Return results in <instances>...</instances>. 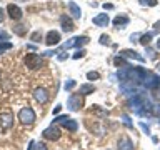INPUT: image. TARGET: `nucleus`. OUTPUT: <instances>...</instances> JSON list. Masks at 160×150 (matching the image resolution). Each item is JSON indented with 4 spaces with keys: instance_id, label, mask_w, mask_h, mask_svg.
I'll use <instances>...</instances> for the list:
<instances>
[{
    "instance_id": "27",
    "label": "nucleus",
    "mask_w": 160,
    "mask_h": 150,
    "mask_svg": "<svg viewBox=\"0 0 160 150\" xmlns=\"http://www.w3.org/2000/svg\"><path fill=\"white\" fill-rule=\"evenodd\" d=\"M75 80H68V82H65V90H72L73 87H75Z\"/></svg>"
},
{
    "instance_id": "34",
    "label": "nucleus",
    "mask_w": 160,
    "mask_h": 150,
    "mask_svg": "<svg viewBox=\"0 0 160 150\" xmlns=\"http://www.w3.org/2000/svg\"><path fill=\"white\" fill-rule=\"evenodd\" d=\"M103 8H105V10H112L113 5H112V3H103Z\"/></svg>"
},
{
    "instance_id": "19",
    "label": "nucleus",
    "mask_w": 160,
    "mask_h": 150,
    "mask_svg": "<svg viewBox=\"0 0 160 150\" xmlns=\"http://www.w3.org/2000/svg\"><path fill=\"white\" fill-rule=\"evenodd\" d=\"M95 92V87L92 83H83V85H80V93L82 95H90V93H93Z\"/></svg>"
},
{
    "instance_id": "2",
    "label": "nucleus",
    "mask_w": 160,
    "mask_h": 150,
    "mask_svg": "<svg viewBox=\"0 0 160 150\" xmlns=\"http://www.w3.org/2000/svg\"><path fill=\"white\" fill-rule=\"evenodd\" d=\"M67 107H68V110H72V112H78V110L83 107L82 93H72V95H70L68 102H67Z\"/></svg>"
},
{
    "instance_id": "24",
    "label": "nucleus",
    "mask_w": 160,
    "mask_h": 150,
    "mask_svg": "<svg viewBox=\"0 0 160 150\" xmlns=\"http://www.w3.org/2000/svg\"><path fill=\"white\" fill-rule=\"evenodd\" d=\"M87 78L88 80H98L100 78V73L98 72H88L87 73Z\"/></svg>"
},
{
    "instance_id": "6",
    "label": "nucleus",
    "mask_w": 160,
    "mask_h": 150,
    "mask_svg": "<svg viewBox=\"0 0 160 150\" xmlns=\"http://www.w3.org/2000/svg\"><path fill=\"white\" fill-rule=\"evenodd\" d=\"M88 43V37L87 35H82V37H73L72 40H68L67 43L63 45V48L67 50V48H80V47H83V45H87Z\"/></svg>"
},
{
    "instance_id": "44",
    "label": "nucleus",
    "mask_w": 160,
    "mask_h": 150,
    "mask_svg": "<svg viewBox=\"0 0 160 150\" xmlns=\"http://www.w3.org/2000/svg\"><path fill=\"white\" fill-rule=\"evenodd\" d=\"M0 77H2V75H0Z\"/></svg>"
},
{
    "instance_id": "33",
    "label": "nucleus",
    "mask_w": 160,
    "mask_h": 150,
    "mask_svg": "<svg viewBox=\"0 0 160 150\" xmlns=\"http://www.w3.org/2000/svg\"><path fill=\"white\" fill-rule=\"evenodd\" d=\"M138 37H140L138 33H135V35H130V42H138V40H137Z\"/></svg>"
},
{
    "instance_id": "30",
    "label": "nucleus",
    "mask_w": 160,
    "mask_h": 150,
    "mask_svg": "<svg viewBox=\"0 0 160 150\" xmlns=\"http://www.w3.org/2000/svg\"><path fill=\"white\" fill-rule=\"evenodd\" d=\"M12 47V43H8V42H3V43H0V52H3V50H7Z\"/></svg>"
},
{
    "instance_id": "22",
    "label": "nucleus",
    "mask_w": 160,
    "mask_h": 150,
    "mask_svg": "<svg viewBox=\"0 0 160 150\" xmlns=\"http://www.w3.org/2000/svg\"><path fill=\"white\" fill-rule=\"evenodd\" d=\"M30 40H32L33 43H40V42H42V32H38V30H37V32H33L32 35H30Z\"/></svg>"
},
{
    "instance_id": "26",
    "label": "nucleus",
    "mask_w": 160,
    "mask_h": 150,
    "mask_svg": "<svg viewBox=\"0 0 160 150\" xmlns=\"http://www.w3.org/2000/svg\"><path fill=\"white\" fill-rule=\"evenodd\" d=\"M100 43L102 45H110V37L108 35H102V37H100Z\"/></svg>"
},
{
    "instance_id": "11",
    "label": "nucleus",
    "mask_w": 160,
    "mask_h": 150,
    "mask_svg": "<svg viewBox=\"0 0 160 150\" xmlns=\"http://www.w3.org/2000/svg\"><path fill=\"white\" fill-rule=\"evenodd\" d=\"M120 55L122 57H127V58H133V60H137V62H145V58L140 55L137 50H132V48H125L120 52Z\"/></svg>"
},
{
    "instance_id": "5",
    "label": "nucleus",
    "mask_w": 160,
    "mask_h": 150,
    "mask_svg": "<svg viewBox=\"0 0 160 150\" xmlns=\"http://www.w3.org/2000/svg\"><path fill=\"white\" fill-rule=\"evenodd\" d=\"M143 85L148 90L158 88L160 87V77L157 73H153V72H147V75H145V78H143Z\"/></svg>"
},
{
    "instance_id": "1",
    "label": "nucleus",
    "mask_w": 160,
    "mask_h": 150,
    "mask_svg": "<svg viewBox=\"0 0 160 150\" xmlns=\"http://www.w3.org/2000/svg\"><path fill=\"white\" fill-rule=\"evenodd\" d=\"M53 123H60V125H63V127L67 128L68 132H77V128H78V123H77V120H73V118H68L67 115H58V117H55Z\"/></svg>"
},
{
    "instance_id": "43",
    "label": "nucleus",
    "mask_w": 160,
    "mask_h": 150,
    "mask_svg": "<svg viewBox=\"0 0 160 150\" xmlns=\"http://www.w3.org/2000/svg\"><path fill=\"white\" fill-rule=\"evenodd\" d=\"M158 90H160V87H158Z\"/></svg>"
},
{
    "instance_id": "23",
    "label": "nucleus",
    "mask_w": 160,
    "mask_h": 150,
    "mask_svg": "<svg viewBox=\"0 0 160 150\" xmlns=\"http://www.w3.org/2000/svg\"><path fill=\"white\" fill-rule=\"evenodd\" d=\"M122 122H123L125 125H127L128 128H133V123L130 122V117H128V115H122Z\"/></svg>"
},
{
    "instance_id": "36",
    "label": "nucleus",
    "mask_w": 160,
    "mask_h": 150,
    "mask_svg": "<svg viewBox=\"0 0 160 150\" xmlns=\"http://www.w3.org/2000/svg\"><path fill=\"white\" fill-rule=\"evenodd\" d=\"M33 148H35V142H33V140H32V142L28 143V148H27V150H33Z\"/></svg>"
},
{
    "instance_id": "13",
    "label": "nucleus",
    "mask_w": 160,
    "mask_h": 150,
    "mask_svg": "<svg viewBox=\"0 0 160 150\" xmlns=\"http://www.w3.org/2000/svg\"><path fill=\"white\" fill-rule=\"evenodd\" d=\"M93 25H97V27H107L110 18H108V13H98L97 17H93Z\"/></svg>"
},
{
    "instance_id": "8",
    "label": "nucleus",
    "mask_w": 160,
    "mask_h": 150,
    "mask_svg": "<svg viewBox=\"0 0 160 150\" xmlns=\"http://www.w3.org/2000/svg\"><path fill=\"white\" fill-rule=\"evenodd\" d=\"M60 25H62V30L67 32V33H70V32L75 30V25H73L72 18H70L68 15H62V17H60Z\"/></svg>"
},
{
    "instance_id": "21",
    "label": "nucleus",
    "mask_w": 160,
    "mask_h": 150,
    "mask_svg": "<svg viewBox=\"0 0 160 150\" xmlns=\"http://www.w3.org/2000/svg\"><path fill=\"white\" fill-rule=\"evenodd\" d=\"M13 32L17 35H25L27 33V25H13Z\"/></svg>"
},
{
    "instance_id": "38",
    "label": "nucleus",
    "mask_w": 160,
    "mask_h": 150,
    "mask_svg": "<svg viewBox=\"0 0 160 150\" xmlns=\"http://www.w3.org/2000/svg\"><path fill=\"white\" fill-rule=\"evenodd\" d=\"M153 27H155V30H160V20H158V22H155V23H153Z\"/></svg>"
},
{
    "instance_id": "31",
    "label": "nucleus",
    "mask_w": 160,
    "mask_h": 150,
    "mask_svg": "<svg viewBox=\"0 0 160 150\" xmlns=\"http://www.w3.org/2000/svg\"><path fill=\"white\" fill-rule=\"evenodd\" d=\"M35 150H47V145H45V143H37V142H35Z\"/></svg>"
},
{
    "instance_id": "15",
    "label": "nucleus",
    "mask_w": 160,
    "mask_h": 150,
    "mask_svg": "<svg viewBox=\"0 0 160 150\" xmlns=\"http://www.w3.org/2000/svg\"><path fill=\"white\" fill-rule=\"evenodd\" d=\"M128 22H130V20H128L127 15H117V17L113 18V25L117 28H123L125 25H128Z\"/></svg>"
},
{
    "instance_id": "39",
    "label": "nucleus",
    "mask_w": 160,
    "mask_h": 150,
    "mask_svg": "<svg viewBox=\"0 0 160 150\" xmlns=\"http://www.w3.org/2000/svg\"><path fill=\"white\" fill-rule=\"evenodd\" d=\"M157 47H158V50H160V38L157 40Z\"/></svg>"
},
{
    "instance_id": "3",
    "label": "nucleus",
    "mask_w": 160,
    "mask_h": 150,
    "mask_svg": "<svg viewBox=\"0 0 160 150\" xmlns=\"http://www.w3.org/2000/svg\"><path fill=\"white\" fill-rule=\"evenodd\" d=\"M18 118H20V122L25 123V125H32V123L35 122V118H37V115H35L33 108L25 107V108H22V110L18 112Z\"/></svg>"
},
{
    "instance_id": "18",
    "label": "nucleus",
    "mask_w": 160,
    "mask_h": 150,
    "mask_svg": "<svg viewBox=\"0 0 160 150\" xmlns=\"http://www.w3.org/2000/svg\"><path fill=\"white\" fill-rule=\"evenodd\" d=\"M153 33L155 32H148V33H143V35H140V40L138 42L143 45V47H148V43L152 42V37H153Z\"/></svg>"
},
{
    "instance_id": "17",
    "label": "nucleus",
    "mask_w": 160,
    "mask_h": 150,
    "mask_svg": "<svg viewBox=\"0 0 160 150\" xmlns=\"http://www.w3.org/2000/svg\"><path fill=\"white\" fill-rule=\"evenodd\" d=\"M118 150H133V142L130 138H120L118 140Z\"/></svg>"
},
{
    "instance_id": "14",
    "label": "nucleus",
    "mask_w": 160,
    "mask_h": 150,
    "mask_svg": "<svg viewBox=\"0 0 160 150\" xmlns=\"http://www.w3.org/2000/svg\"><path fill=\"white\" fill-rule=\"evenodd\" d=\"M58 42H60V33L55 32V30H50L47 33V38H45V43L52 47V45H58Z\"/></svg>"
},
{
    "instance_id": "29",
    "label": "nucleus",
    "mask_w": 160,
    "mask_h": 150,
    "mask_svg": "<svg viewBox=\"0 0 160 150\" xmlns=\"http://www.w3.org/2000/svg\"><path fill=\"white\" fill-rule=\"evenodd\" d=\"M138 125H140V128H142V130H143V132H145V133H147V135L150 133V127H148V125H147V123H143V122H140Z\"/></svg>"
},
{
    "instance_id": "40",
    "label": "nucleus",
    "mask_w": 160,
    "mask_h": 150,
    "mask_svg": "<svg viewBox=\"0 0 160 150\" xmlns=\"http://www.w3.org/2000/svg\"><path fill=\"white\" fill-rule=\"evenodd\" d=\"M157 70H158V72H160V62L157 63Z\"/></svg>"
},
{
    "instance_id": "28",
    "label": "nucleus",
    "mask_w": 160,
    "mask_h": 150,
    "mask_svg": "<svg viewBox=\"0 0 160 150\" xmlns=\"http://www.w3.org/2000/svg\"><path fill=\"white\" fill-rule=\"evenodd\" d=\"M85 53H87V52H85V50H82V48H80V50H77V53H73V58H75V60H77V58H82V57H83Z\"/></svg>"
},
{
    "instance_id": "41",
    "label": "nucleus",
    "mask_w": 160,
    "mask_h": 150,
    "mask_svg": "<svg viewBox=\"0 0 160 150\" xmlns=\"http://www.w3.org/2000/svg\"><path fill=\"white\" fill-rule=\"evenodd\" d=\"M18 2H27V0H18Z\"/></svg>"
},
{
    "instance_id": "16",
    "label": "nucleus",
    "mask_w": 160,
    "mask_h": 150,
    "mask_svg": "<svg viewBox=\"0 0 160 150\" xmlns=\"http://www.w3.org/2000/svg\"><path fill=\"white\" fill-rule=\"evenodd\" d=\"M68 10H70V15H72L73 18L82 17V10H80V7L75 2H68Z\"/></svg>"
},
{
    "instance_id": "12",
    "label": "nucleus",
    "mask_w": 160,
    "mask_h": 150,
    "mask_svg": "<svg viewBox=\"0 0 160 150\" xmlns=\"http://www.w3.org/2000/svg\"><path fill=\"white\" fill-rule=\"evenodd\" d=\"M33 98L37 100L38 103H45L48 100V93L45 88H35L33 90Z\"/></svg>"
},
{
    "instance_id": "10",
    "label": "nucleus",
    "mask_w": 160,
    "mask_h": 150,
    "mask_svg": "<svg viewBox=\"0 0 160 150\" xmlns=\"http://www.w3.org/2000/svg\"><path fill=\"white\" fill-rule=\"evenodd\" d=\"M13 123V115L10 112H5V113H0V127L2 128H10Z\"/></svg>"
},
{
    "instance_id": "42",
    "label": "nucleus",
    "mask_w": 160,
    "mask_h": 150,
    "mask_svg": "<svg viewBox=\"0 0 160 150\" xmlns=\"http://www.w3.org/2000/svg\"><path fill=\"white\" fill-rule=\"evenodd\" d=\"M158 125H160V120H158Z\"/></svg>"
},
{
    "instance_id": "32",
    "label": "nucleus",
    "mask_w": 160,
    "mask_h": 150,
    "mask_svg": "<svg viewBox=\"0 0 160 150\" xmlns=\"http://www.w3.org/2000/svg\"><path fill=\"white\" fill-rule=\"evenodd\" d=\"M147 53H148V57H150V58H155V52H153L152 48H148V47H147Z\"/></svg>"
},
{
    "instance_id": "35",
    "label": "nucleus",
    "mask_w": 160,
    "mask_h": 150,
    "mask_svg": "<svg viewBox=\"0 0 160 150\" xmlns=\"http://www.w3.org/2000/svg\"><path fill=\"white\" fill-rule=\"evenodd\" d=\"M60 110H62V105H57V107H55V108H53V113H55V115H57V113L60 112Z\"/></svg>"
},
{
    "instance_id": "9",
    "label": "nucleus",
    "mask_w": 160,
    "mask_h": 150,
    "mask_svg": "<svg viewBox=\"0 0 160 150\" xmlns=\"http://www.w3.org/2000/svg\"><path fill=\"white\" fill-rule=\"evenodd\" d=\"M7 12H8V17L12 18V20H20V18L23 17L22 8L17 7V5H13V3H10L8 7H7Z\"/></svg>"
},
{
    "instance_id": "20",
    "label": "nucleus",
    "mask_w": 160,
    "mask_h": 150,
    "mask_svg": "<svg viewBox=\"0 0 160 150\" xmlns=\"http://www.w3.org/2000/svg\"><path fill=\"white\" fill-rule=\"evenodd\" d=\"M113 63L117 65V67H123V68H128V67H130V63L122 57V55H120V57H115V58H113Z\"/></svg>"
},
{
    "instance_id": "4",
    "label": "nucleus",
    "mask_w": 160,
    "mask_h": 150,
    "mask_svg": "<svg viewBox=\"0 0 160 150\" xmlns=\"http://www.w3.org/2000/svg\"><path fill=\"white\" fill-rule=\"evenodd\" d=\"M25 65H27L30 70H37L40 67H43V60L37 53H27V57H25Z\"/></svg>"
},
{
    "instance_id": "37",
    "label": "nucleus",
    "mask_w": 160,
    "mask_h": 150,
    "mask_svg": "<svg viewBox=\"0 0 160 150\" xmlns=\"http://www.w3.org/2000/svg\"><path fill=\"white\" fill-rule=\"evenodd\" d=\"M3 18H5V15H3V10L0 8V22H3Z\"/></svg>"
},
{
    "instance_id": "7",
    "label": "nucleus",
    "mask_w": 160,
    "mask_h": 150,
    "mask_svg": "<svg viewBox=\"0 0 160 150\" xmlns=\"http://www.w3.org/2000/svg\"><path fill=\"white\" fill-rule=\"evenodd\" d=\"M43 138H47V140H58L60 138V128L57 127V125H50L48 128H45L43 132Z\"/></svg>"
},
{
    "instance_id": "25",
    "label": "nucleus",
    "mask_w": 160,
    "mask_h": 150,
    "mask_svg": "<svg viewBox=\"0 0 160 150\" xmlns=\"http://www.w3.org/2000/svg\"><path fill=\"white\" fill-rule=\"evenodd\" d=\"M140 5H150V7H155V5H157V0H140Z\"/></svg>"
}]
</instances>
